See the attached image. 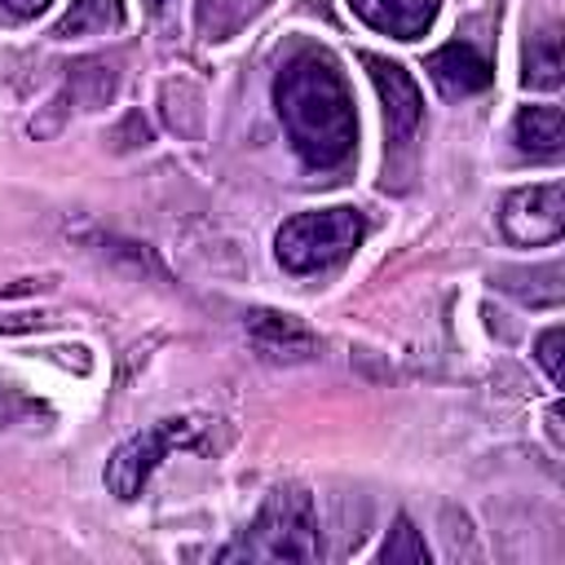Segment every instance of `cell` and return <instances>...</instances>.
<instances>
[{"label":"cell","instance_id":"2","mask_svg":"<svg viewBox=\"0 0 565 565\" xmlns=\"http://www.w3.org/2000/svg\"><path fill=\"white\" fill-rule=\"evenodd\" d=\"M318 508L300 486H278L260 503L256 521L221 552V561H318Z\"/></svg>","mask_w":565,"mask_h":565},{"label":"cell","instance_id":"8","mask_svg":"<svg viewBox=\"0 0 565 565\" xmlns=\"http://www.w3.org/2000/svg\"><path fill=\"white\" fill-rule=\"evenodd\" d=\"M247 340L256 344L260 358L269 362H305L318 353V340L313 331L291 318V313H274V309H256L247 313Z\"/></svg>","mask_w":565,"mask_h":565},{"label":"cell","instance_id":"6","mask_svg":"<svg viewBox=\"0 0 565 565\" xmlns=\"http://www.w3.org/2000/svg\"><path fill=\"white\" fill-rule=\"evenodd\" d=\"M362 66L380 93V106H384V128H388V141L402 146L415 137V128L424 124V93L419 84L411 79V71L402 62H388L380 53H362Z\"/></svg>","mask_w":565,"mask_h":565},{"label":"cell","instance_id":"18","mask_svg":"<svg viewBox=\"0 0 565 565\" xmlns=\"http://www.w3.org/2000/svg\"><path fill=\"white\" fill-rule=\"evenodd\" d=\"M150 9H163V0H150Z\"/></svg>","mask_w":565,"mask_h":565},{"label":"cell","instance_id":"9","mask_svg":"<svg viewBox=\"0 0 565 565\" xmlns=\"http://www.w3.org/2000/svg\"><path fill=\"white\" fill-rule=\"evenodd\" d=\"M349 9L393 40H419L437 22V0H349Z\"/></svg>","mask_w":565,"mask_h":565},{"label":"cell","instance_id":"17","mask_svg":"<svg viewBox=\"0 0 565 565\" xmlns=\"http://www.w3.org/2000/svg\"><path fill=\"white\" fill-rule=\"evenodd\" d=\"M44 318H0V331H31V327H40Z\"/></svg>","mask_w":565,"mask_h":565},{"label":"cell","instance_id":"14","mask_svg":"<svg viewBox=\"0 0 565 565\" xmlns=\"http://www.w3.org/2000/svg\"><path fill=\"white\" fill-rule=\"evenodd\" d=\"M561 344H565V331H561V327H547V331L539 335V344H534V358H539V366L547 371V380H552V384H561V380H565Z\"/></svg>","mask_w":565,"mask_h":565},{"label":"cell","instance_id":"16","mask_svg":"<svg viewBox=\"0 0 565 565\" xmlns=\"http://www.w3.org/2000/svg\"><path fill=\"white\" fill-rule=\"evenodd\" d=\"M53 0H0V9H9V13H18V18H35V13H44Z\"/></svg>","mask_w":565,"mask_h":565},{"label":"cell","instance_id":"15","mask_svg":"<svg viewBox=\"0 0 565 565\" xmlns=\"http://www.w3.org/2000/svg\"><path fill=\"white\" fill-rule=\"evenodd\" d=\"M26 411H31V402H26V397H22L13 384H4V380H0V428L18 424Z\"/></svg>","mask_w":565,"mask_h":565},{"label":"cell","instance_id":"3","mask_svg":"<svg viewBox=\"0 0 565 565\" xmlns=\"http://www.w3.org/2000/svg\"><path fill=\"white\" fill-rule=\"evenodd\" d=\"M366 238V216L358 207H318L296 212L274 234L278 265L287 274H322L340 260H349Z\"/></svg>","mask_w":565,"mask_h":565},{"label":"cell","instance_id":"13","mask_svg":"<svg viewBox=\"0 0 565 565\" xmlns=\"http://www.w3.org/2000/svg\"><path fill=\"white\" fill-rule=\"evenodd\" d=\"M380 561L384 565H428V543L424 534L411 525V516H397L388 539L380 543Z\"/></svg>","mask_w":565,"mask_h":565},{"label":"cell","instance_id":"10","mask_svg":"<svg viewBox=\"0 0 565 565\" xmlns=\"http://www.w3.org/2000/svg\"><path fill=\"white\" fill-rule=\"evenodd\" d=\"M516 150L534 159H556L565 150V110L561 106H521L512 119Z\"/></svg>","mask_w":565,"mask_h":565},{"label":"cell","instance_id":"1","mask_svg":"<svg viewBox=\"0 0 565 565\" xmlns=\"http://www.w3.org/2000/svg\"><path fill=\"white\" fill-rule=\"evenodd\" d=\"M274 110L291 137V150L318 172L340 168L358 146L353 93L327 53L305 49L278 66Z\"/></svg>","mask_w":565,"mask_h":565},{"label":"cell","instance_id":"7","mask_svg":"<svg viewBox=\"0 0 565 565\" xmlns=\"http://www.w3.org/2000/svg\"><path fill=\"white\" fill-rule=\"evenodd\" d=\"M424 71L433 75V84L446 93V97H472V93H486L494 84V66L490 57L477 49V44H441L437 53H428Z\"/></svg>","mask_w":565,"mask_h":565},{"label":"cell","instance_id":"12","mask_svg":"<svg viewBox=\"0 0 565 565\" xmlns=\"http://www.w3.org/2000/svg\"><path fill=\"white\" fill-rule=\"evenodd\" d=\"M124 26V0H71L53 35H84V31H115Z\"/></svg>","mask_w":565,"mask_h":565},{"label":"cell","instance_id":"5","mask_svg":"<svg viewBox=\"0 0 565 565\" xmlns=\"http://www.w3.org/2000/svg\"><path fill=\"white\" fill-rule=\"evenodd\" d=\"M499 230H503V238L516 243V247L556 243V238L565 234V185H561V181H543V185L512 190V194L503 199Z\"/></svg>","mask_w":565,"mask_h":565},{"label":"cell","instance_id":"11","mask_svg":"<svg viewBox=\"0 0 565 565\" xmlns=\"http://www.w3.org/2000/svg\"><path fill=\"white\" fill-rule=\"evenodd\" d=\"M521 66H525L521 79L530 88H556L561 84V35H556V26H543L539 35H530Z\"/></svg>","mask_w":565,"mask_h":565},{"label":"cell","instance_id":"4","mask_svg":"<svg viewBox=\"0 0 565 565\" xmlns=\"http://www.w3.org/2000/svg\"><path fill=\"white\" fill-rule=\"evenodd\" d=\"M207 415H168V419H154L150 428L132 433L124 446H115V455L106 459V490L115 499H137L150 477L159 472V463L172 455V450H190L203 441L207 433Z\"/></svg>","mask_w":565,"mask_h":565}]
</instances>
